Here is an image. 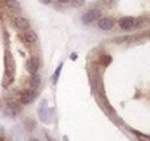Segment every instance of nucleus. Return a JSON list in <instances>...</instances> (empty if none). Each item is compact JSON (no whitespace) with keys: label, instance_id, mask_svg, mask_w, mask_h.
I'll return each mask as SVG.
<instances>
[{"label":"nucleus","instance_id":"obj_1","mask_svg":"<svg viewBox=\"0 0 150 141\" xmlns=\"http://www.w3.org/2000/svg\"><path fill=\"white\" fill-rule=\"evenodd\" d=\"M4 65H5V75L7 78L6 81H4V86L11 85V82L14 80V73H15V60L11 51L6 50L4 53Z\"/></svg>","mask_w":150,"mask_h":141},{"label":"nucleus","instance_id":"obj_2","mask_svg":"<svg viewBox=\"0 0 150 141\" xmlns=\"http://www.w3.org/2000/svg\"><path fill=\"white\" fill-rule=\"evenodd\" d=\"M49 116H50V111H49V106H47V101L43 100L38 106V117L43 123H47Z\"/></svg>","mask_w":150,"mask_h":141},{"label":"nucleus","instance_id":"obj_3","mask_svg":"<svg viewBox=\"0 0 150 141\" xmlns=\"http://www.w3.org/2000/svg\"><path fill=\"white\" fill-rule=\"evenodd\" d=\"M98 19H100V12L98 9H91V11H88L82 16V22L84 24H89V23H93L95 21H97Z\"/></svg>","mask_w":150,"mask_h":141},{"label":"nucleus","instance_id":"obj_4","mask_svg":"<svg viewBox=\"0 0 150 141\" xmlns=\"http://www.w3.org/2000/svg\"><path fill=\"white\" fill-rule=\"evenodd\" d=\"M36 96H37L36 91L30 90V89L24 90V91H22L21 97H20V98H21V103H22V104H30V103L36 98Z\"/></svg>","mask_w":150,"mask_h":141},{"label":"nucleus","instance_id":"obj_5","mask_svg":"<svg viewBox=\"0 0 150 141\" xmlns=\"http://www.w3.org/2000/svg\"><path fill=\"white\" fill-rule=\"evenodd\" d=\"M25 68L30 74H35L39 70V59L37 57H31L30 59H28L27 64H25Z\"/></svg>","mask_w":150,"mask_h":141},{"label":"nucleus","instance_id":"obj_6","mask_svg":"<svg viewBox=\"0 0 150 141\" xmlns=\"http://www.w3.org/2000/svg\"><path fill=\"white\" fill-rule=\"evenodd\" d=\"M113 26H114V22H113L112 19L103 18L98 20V27H99V29H102V30H105V31L111 30L113 28Z\"/></svg>","mask_w":150,"mask_h":141},{"label":"nucleus","instance_id":"obj_7","mask_svg":"<svg viewBox=\"0 0 150 141\" xmlns=\"http://www.w3.org/2000/svg\"><path fill=\"white\" fill-rule=\"evenodd\" d=\"M14 24L20 30H27L29 28V26H30L29 21L25 18H22V16H18V18L14 19Z\"/></svg>","mask_w":150,"mask_h":141},{"label":"nucleus","instance_id":"obj_8","mask_svg":"<svg viewBox=\"0 0 150 141\" xmlns=\"http://www.w3.org/2000/svg\"><path fill=\"white\" fill-rule=\"evenodd\" d=\"M119 26L122 30H131L134 26V19L133 18H122L119 20Z\"/></svg>","mask_w":150,"mask_h":141},{"label":"nucleus","instance_id":"obj_9","mask_svg":"<svg viewBox=\"0 0 150 141\" xmlns=\"http://www.w3.org/2000/svg\"><path fill=\"white\" fill-rule=\"evenodd\" d=\"M5 4L7 6V8L11 9V11H13V12L19 13L20 11H21V6H20L18 0H5Z\"/></svg>","mask_w":150,"mask_h":141},{"label":"nucleus","instance_id":"obj_10","mask_svg":"<svg viewBox=\"0 0 150 141\" xmlns=\"http://www.w3.org/2000/svg\"><path fill=\"white\" fill-rule=\"evenodd\" d=\"M7 116H11V117H15L18 113H19V108L15 105V104H7L5 111H4Z\"/></svg>","mask_w":150,"mask_h":141},{"label":"nucleus","instance_id":"obj_11","mask_svg":"<svg viewBox=\"0 0 150 141\" xmlns=\"http://www.w3.org/2000/svg\"><path fill=\"white\" fill-rule=\"evenodd\" d=\"M24 41L28 42V43H30V44L35 43V42L37 41V34H36L35 31H33V30L25 31V33H24Z\"/></svg>","mask_w":150,"mask_h":141},{"label":"nucleus","instance_id":"obj_12","mask_svg":"<svg viewBox=\"0 0 150 141\" xmlns=\"http://www.w3.org/2000/svg\"><path fill=\"white\" fill-rule=\"evenodd\" d=\"M29 83H30L31 88H38L39 85H40V75L37 73L31 74V76L29 79Z\"/></svg>","mask_w":150,"mask_h":141},{"label":"nucleus","instance_id":"obj_13","mask_svg":"<svg viewBox=\"0 0 150 141\" xmlns=\"http://www.w3.org/2000/svg\"><path fill=\"white\" fill-rule=\"evenodd\" d=\"M62 65L64 64H60L58 67H57L56 72H54V74H53V83H57V81H58V79H59V75H60V72H61V70H62Z\"/></svg>","mask_w":150,"mask_h":141},{"label":"nucleus","instance_id":"obj_14","mask_svg":"<svg viewBox=\"0 0 150 141\" xmlns=\"http://www.w3.org/2000/svg\"><path fill=\"white\" fill-rule=\"evenodd\" d=\"M111 61H112V58H111L109 54H104V56L102 57V64H103L104 66H109Z\"/></svg>","mask_w":150,"mask_h":141},{"label":"nucleus","instance_id":"obj_15","mask_svg":"<svg viewBox=\"0 0 150 141\" xmlns=\"http://www.w3.org/2000/svg\"><path fill=\"white\" fill-rule=\"evenodd\" d=\"M25 127L28 131H34V128L36 127V124L34 122V119H28L25 122Z\"/></svg>","mask_w":150,"mask_h":141},{"label":"nucleus","instance_id":"obj_16","mask_svg":"<svg viewBox=\"0 0 150 141\" xmlns=\"http://www.w3.org/2000/svg\"><path fill=\"white\" fill-rule=\"evenodd\" d=\"M136 135L140 138V140L141 141H150L149 137H146V135H143V134H141V133H136Z\"/></svg>","mask_w":150,"mask_h":141},{"label":"nucleus","instance_id":"obj_17","mask_svg":"<svg viewBox=\"0 0 150 141\" xmlns=\"http://www.w3.org/2000/svg\"><path fill=\"white\" fill-rule=\"evenodd\" d=\"M73 4L75 6H81L83 4V0H73Z\"/></svg>","mask_w":150,"mask_h":141},{"label":"nucleus","instance_id":"obj_18","mask_svg":"<svg viewBox=\"0 0 150 141\" xmlns=\"http://www.w3.org/2000/svg\"><path fill=\"white\" fill-rule=\"evenodd\" d=\"M42 4H45V5H47V4H50L51 2V0H39Z\"/></svg>","mask_w":150,"mask_h":141},{"label":"nucleus","instance_id":"obj_19","mask_svg":"<svg viewBox=\"0 0 150 141\" xmlns=\"http://www.w3.org/2000/svg\"><path fill=\"white\" fill-rule=\"evenodd\" d=\"M76 58H77V56H76V53H72V54H71V59H72V60H75Z\"/></svg>","mask_w":150,"mask_h":141},{"label":"nucleus","instance_id":"obj_20","mask_svg":"<svg viewBox=\"0 0 150 141\" xmlns=\"http://www.w3.org/2000/svg\"><path fill=\"white\" fill-rule=\"evenodd\" d=\"M59 2H61V4H66V2H68L69 0H58Z\"/></svg>","mask_w":150,"mask_h":141},{"label":"nucleus","instance_id":"obj_21","mask_svg":"<svg viewBox=\"0 0 150 141\" xmlns=\"http://www.w3.org/2000/svg\"><path fill=\"white\" fill-rule=\"evenodd\" d=\"M28 141H39V140H38L37 138H30V139H29Z\"/></svg>","mask_w":150,"mask_h":141}]
</instances>
